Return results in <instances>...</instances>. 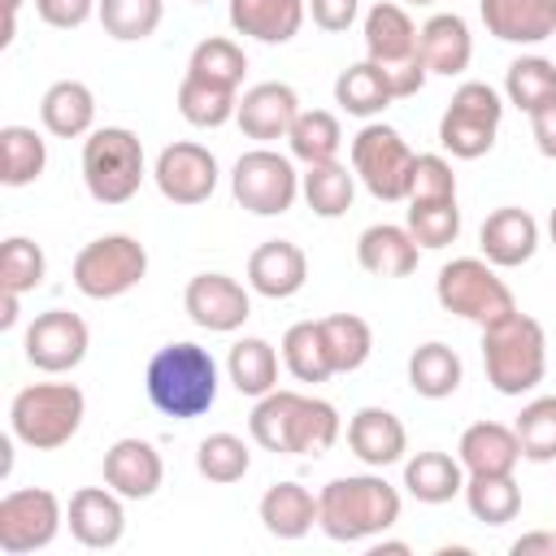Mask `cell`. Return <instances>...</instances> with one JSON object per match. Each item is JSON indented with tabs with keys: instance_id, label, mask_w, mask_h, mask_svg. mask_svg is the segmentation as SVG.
Segmentation results:
<instances>
[{
	"instance_id": "277c9868",
	"label": "cell",
	"mask_w": 556,
	"mask_h": 556,
	"mask_svg": "<svg viewBox=\"0 0 556 556\" xmlns=\"http://www.w3.org/2000/svg\"><path fill=\"white\" fill-rule=\"evenodd\" d=\"M482 369L500 395H526L547 374V334L530 313H508L482 326Z\"/></svg>"
},
{
	"instance_id": "f5cc1de1",
	"label": "cell",
	"mask_w": 556,
	"mask_h": 556,
	"mask_svg": "<svg viewBox=\"0 0 556 556\" xmlns=\"http://www.w3.org/2000/svg\"><path fill=\"white\" fill-rule=\"evenodd\" d=\"M508 552L513 556H556V530H530V534L513 539Z\"/></svg>"
},
{
	"instance_id": "db71d44e",
	"label": "cell",
	"mask_w": 556,
	"mask_h": 556,
	"mask_svg": "<svg viewBox=\"0 0 556 556\" xmlns=\"http://www.w3.org/2000/svg\"><path fill=\"white\" fill-rule=\"evenodd\" d=\"M17 291H0V330H13L17 326Z\"/></svg>"
},
{
	"instance_id": "603a6c76",
	"label": "cell",
	"mask_w": 556,
	"mask_h": 556,
	"mask_svg": "<svg viewBox=\"0 0 556 556\" xmlns=\"http://www.w3.org/2000/svg\"><path fill=\"white\" fill-rule=\"evenodd\" d=\"M348 447L356 460H365L369 469H387L395 460H404L408 452V430L391 408H361L348 421Z\"/></svg>"
},
{
	"instance_id": "681fc988",
	"label": "cell",
	"mask_w": 556,
	"mask_h": 556,
	"mask_svg": "<svg viewBox=\"0 0 556 556\" xmlns=\"http://www.w3.org/2000/svg\"><path fill=\"white\" fill-rule=\"evenodd\" d=\"M96 9H100V0H35V13H39L48 26H56V30L83 26Z\"/></svg>"
},
{
	"instance_id": "ba28073f",
	"label": "cell",
	"mask_w": 556,
	"mask_h": 556,
	"mask_svg": "<svg viewBox=\"0 0 556 556\" xmlns=\"http://www.w3.org/2000/svg\"><path fill=\"white\" fill-rule=\"evenodd\" d=\"M148 274V248L135 235H100L91 243L78 248L74 256V287L87 300H117L126 291H135Z\"/></svg>"
},
{
	"instance_id": "11a10c76",
	"label": "cell",
	"mask_w": 556,
	"mask_h": 556,
	"mask_svg": "<svg viewBox=\"0 0 556 556\" xmlns=\"http://www.w3.org/2000/svg\"><path fill=\"white\" fill-rule=\"evenodd\" d=\"M547 235H552V248H556V208H552V217H547Z\"/></svg>"
},
{
	"instance_id": "f1b7e54d",
	"label": "cell",
	"mask_w": 556,
	"mask_h": 556,
	"mask_svg": "<svg viewBox=\"0 0 556 556\" xmlns=\"http://www.w3.org/2000/svg\"><path fill=\"white\" fill-rule=\"evenodd\" d=\"M256 513H261V526L274 539H304L317 526V495L300 482H274L261 495Z\"/></svg>"
},
{
	"instance_id": "30bf717a",
	"label": "cell",
	"mask_w": 556,
	"mask_h": 556,
	"mask_svg": "<svg viewBox=\"0 0 556 556\" xmlns=\"http://www.w3.org/2000/svg\"><path fill=\"white\" fill-rule=\"evenodd\" d=\"M500 117H504V100L495 87L486 83H460L439 117V143L460 156V161H478L495 148L500 135Z\"/></svg>"
},
{
	"instance_id": "f35d334b",
	"label": "cell",
	"mask_w": 556,
	"mask_h": 556,
	"mask_svg": "<svg viewBox=\"0 0 556 556\" xmlns=\"http://www.w3.org/2000/svg\"><path fill=\"white\" fill-rule=\"evenodd\" d=\"M321 334H326V352H330L334 374L361 369L369 361V352H374V330L356 313H330V317H321Z\"/></svg>"
},
{
	"instance_id": "52a82bcc",
	"label": "cell",
	"mask_w": 556,
	"mask_h": 556,
	"mask_svg": "<svg viewBox=\"0 0 556 556\" xmlns=\"http://www.w3.org/2000/svg\"><path fill=\"white\" fill-rule=\"evenodd\" d=\"M434 300L443 304V313H456L473 326H491V321L517 313V300H513L508 282L495 274V265L486 256L447 261L434 278Z\"/></svg>"
},
{
	"instance_id": "e575fe53",
	"label": "cell",
	"mask_w": 556,
	"mask_h": 556,
	"mask_svg": "<svg viewBox=\"0 0 556 556\" xmlns=\"http://www.w3.org/2000/svg\"><path fill=\"white\" fill-rule=\"evenodd\" d=\"M48 165V143L35 126H4L0 130V182L30 187Z\"/></svg>"
},
{
	"instance_id": "6f0895ef",
	"label": "cell",
	"mask_w": 556,
	"mask_h": 556,
	"mask_svg": "<svg viewBox=\"0 0 556 556\" xmlns=\"http://www.w3.org/2000/svg\"><path fill=\"white\" fill-rule=\"evenodd\" d=\"M195 4H204V0H195Z\"/></svg>"
},
{
	"instance_id": "f6af8a7d",
	"label": "cell",
	"mask_w": 556,
	"mask_h": 556,
	"mask_svg": "<svg viewBox=\"0 0 556 556\" xmlns=\"http://www.w3.org/2000/svg\"><path fill=\"white\" fill-rule=\"evenodd\" d=\"M517 439H521V456L534 460V465H547L556 460V395H539L530 400L517 421H513Z\"/></svg>"
},
{
	"instance_id": "cb8c5ba5",
	"label": "cell",
	"mask_w": 556,
	"mask_h": 556,
	"mask_svg": "<svg viewBox=\"0 0 556 556\" xmlns=\"http://www.w3.org/2000/svg\"><path fill=\"white\" fill-rule=\"evenodd\" d=\"M356 261L365 274L374 278H408L421 261V243L408 235V226H391V222H378L369 230H361L356 239Z\"/></svg>"
},
{
	"instance_id": "d590c367",
	"label": "cell",
	"mask_w": 556,
	"mask_h": 556,
	"mask_svg": "<svg viewBox=\"0 0 556 556\" xmlns=\"http://www.w3.org/2000/svg\"><path fill=\"white\" fill-rule=\"evenodd\" d=\"M300 191L317 217H343L352 208V195H356V169H348L339 161L308 165L300 178Z\"/></svg>"
},
{
	"instance_id": "816d5d0a",
	"label": "cell",
	"mask_w": 556,
	"mask_h": 556,
	"mask_svg": "<svg viewBox=\"0 0 556 556\" xmlns=\"http://www.w3.org/2000/svg\"><path fill=\"white\" fill-rule=\"evenodd\" d=\"M530 130H534L539 152L556 161V100H547V104H539V109L530 113Z\"/></svg>"
},
{
	"instance_id": "4316f807",
	"label": "cell",
	"mask_w": 556,
	"mask_h": 556,
	"mask_svg": "<svg viewBox=\"0 0 556 556\" xmlns=\"http://www.w3.org/2000/svg\"><path fill=\"white\" fill-rule=\"evenodd\" d=\"M417 52H421V61H426L430 74H447L452 78V74L469 70V61H473V35H469V26H465L460 13H434L417 30Z\"/></svg>"
},
{
	"instance_id": "7dc6e473",
	"label": "cell",
	"mask_w": 556,
	"mask_h": 556,
	"mask_svg": "<svg viewBox=\"0 0 556 556\" xmlns=\"http://www.w3.org/2000/svg\"><path fill=\"white\" fill-rule=\"evenodd\" d=\"M408 235L421 248H447L460 235L456 200H408Z\"/></svg>"
},
{
	"instance_id": "8fae6325",
	"label": "cell",
	"mask_w": 556,
	"mask_h": 556,
	"mask_svg": "<svg viewBox=\"0 0 556 556\" xmlns=\"http://www.w3.org/2000/svg\"><path fill=\"white\" fill-rule=\"evenodd\" d=\"M230 191H235V200H239L248 213H256V217H278V213H287V208L295 204V195H300V174H295V165H291L282 152H274V148H252V152H243V156L235 161V169H230Z\"/></svg>"
},
{
	"instance_id": "b9f144b4",
	"label": "cell",
	"mask_w": 556,
	"mask_h": 556,
	"mask_svg": "<svg viewBox=\"0 0 556 556\" xmlns=\"http://www.w3.org/2000/svg\"><path fill=\"white\" fill-rule=\"evenodd\" d=\"M187 74L239 91V83H243V74H248V56H243V48H239L235 39H226V35H208V39H200V43L191 48Z\"/></svg>"
},
{
	"instance_id": "9a60e30c",
	"label": "cell",
	"mask_w": 556,
	"mask_h": 556,
	"mask_svg": "<svg viewBox=\"0 0 556 556\" xmlns=\"http://www.w3.org/2000/svg\"><path fill=\"white\" fill-rule=\"evenodd\" d=\"M182 308L200 330L230 334L252 317V295L230 274H195L182 291Z\"/></svg>"
},
{
	"instance_id": "8992f818",
	"label": "cell",
	"mask_w": 556,
	"mask_h": 556,
	"mask_svg": "<svg viewBox=\"0 0 556 556\" xmlns=\"http://www.w3.org/2000/svg\"><path fill=\"white\" fill-rule=\"evenodd\" d=\"M83 182L100 204H126L143 187V143L126 126H100L83 139Z\"/></svg>"
},
{
	"instance_id": "ab89813d",
	"label": "cell",
	"mask_w": 556,
	"mask_h": 556,
	"mask_svg": "<svg viewBox=\"0 0 556 556\" xmlns=\"http://www.w3.org/2000/svg\"><path fill=\"white\" fill-rule=\"evenodd\" d=\"M282 365L300 382H326L334 374L330 352H326L321 321H295V326H287V334H282Z\"/></svg>"
},
{
	"instance_id": "4dcf8cb0",
	"label": "cell",
	"mask_w": 556,
	"mask_h": 556,
	"mask_svg": "<svg viewBox=\"0 0 556 556\" xmlns=\"http://www.w3.org/2000/svg\"><path fill=\"white\" fill-rule=\"evenodd\" d=\"M460 378H465V369H460L456 348H447L439 339L413 348V356H408V387L421 400H447V395H456Z\"/></svg>"
},
{
	"instance_id": "6da1fadb",
	"label": "cell",
	"mask_w": 556,
	"mask_h": 556,
	"mask_svg": "<svg viewBox=\"0 0 556 556\" xmlns=\"http://www.w3.org/2000/svg\"><path fill=\"white\" fill-rule=\"evenodd\" d=\"M252 443L282 456H321L339 439V413L330 400L300 395V391H269L256 400L248 417Z\"/></svg>"
},
{
	"instance_id": "2e32d148",
	"label": "cell",
	"mask_w": 556,
	"mask_h": 556,
	"mask_svg": "<svg viewBox=\"0 0 556 556\" xmlns=\"http://www.w3.org/2000/svg\"><path fill=\"white\" fill-rule=\"evenodd\" d=\"M295 117H300V96H295L291 83H256V87H248L239 96V113H235L239 130L248 139H261V143L287 139Z\"/></svg>"
},
{
	"instance_id": "c3c4849f",
	"label": "cell",
	"mask_w": 556,
	"mask_h": 556,
	"mask_svg": "<svg viewBox=\"0 0 556 556\" xmlns=\"http://www.w3.org/2000/svg\"><path fill=\"white\" fill-rule=\"evenodd\" d=\"M408 200H456V174H452V165L443 156H434V152L417 156Z\"/></svg>"
},
{
	"instance_id": "bcb514c9",
	"label": "cell",
	"mask_w": 556,
	"mask_h": 556,
	"mask_svg": "<svg viewBox=\"0 0 556 556\" xmlns=\"http://www.w3.org/2000/svg\"><path fill=\"white\" fill-rule=\"evenodd\" d=\"M43 274H48L43 248L35 239H26V235H9L4 248H0V291L26 295V291H35L43 282Z\"/></svg>"
},
{
	"instance_id": "ffe728a7",
	"label": "cell",
	"mask_w": 556,
	"mask_h": 556,
	"mask_svg": "<svg viewBox=\"0 0 556 556\" xmlns=\"http://www.w3.org/2000/svg\"><path fill=\"white\" fill-rule=\"evenodd\" d=\"M308 278V256L291 239H265L248 256V287L265 300H287L304 287Z\"/></svg>"
},
{
	"instance_id": "74e56055",
	"label": "cell",
	"mask_w": 556,
	"mask_h": 556,
	"mask_svg": "<svg viewBox=\"0 0 556 556\" xmlns=\"http://www.w3.org/2000/svg\"><path fill=\"white\" fill-rule=\"evenodd\" d=\"M287 143H291V156H295V161L321 165V161H334V156H339L343 126H339V117L326 113V109H300V117H295Z\"/></svg>"
},
{
	"instance_id": "4fadbf2b",
	"label": "cell",
	"mask_w": 556,
	"mask_h": 556,
	"mask_svg": "<svg viewBox=\"0 0 556 556\" xmlns=\"http://www.w3.org/2000/svg\"><path fill=\"white\" fill-rule=\"evenodd\" d=\"M26 361L43 374H70L83 365L87 348H91V330L78 313L70 308H48L26 326Z\"/></svg>"
},
{
	"instance_id": "ac0fdd59",
	"label": "cell",
	"mask_w": 556,
	"mask_h": 556,
	"mask_svg": "<svg viewBox=\"0 0 556 556\" xmlns=\"http://www.w3.org/2000/svg\"><path fill=\"white\" fill-rule=\"evenodd\" d=\"M104 482L122 500H152L165 482V460L148 439H117L104 452Z\"/></svg>"
},
{
	"instance_id": "ee69618b",
	"label": "cell",
	"mask_w": 556,
	"mask_h": 556,
	"mask_svg": "<svg viewBox=\"0 0 556 556\" xmlns=\"http://www.w3.org/2000/svg\"><path fill=\"white\" fill-rule=\"evenodd\" d=\"M248 465H252V452H248V443H243L239 434H230V430H217V434L200 439V447H195V469H200V478H208V482L230 486V482H239V478L248 473Z\"/></svg>"
},
{
	"instance_id": "7c38bea8",
	"label": "cell",
	"mask_w": 556,
	"mask_h": 556,
	"mask_svg": "<svg viewBox=\"0 0 556 556\" xmlns=\"http://www.w3.org/2000/svg\"><path fill=\"white\" fill-rule=\"evenodd\" d=\"M61 530V500L48 486H22L0 500V552L30 556Z\"/></svg>"
},
{
	"instance_id": "836d02e7",
	"label": "cell",
	"mask_w": 556,
	"mask_h": 556,
	"mask_svg": "<svg viewBox=\"0 0 556 556\" xmlns=\"http://www.w3.org/2000/svg\"><path fill=\"white\" fill-rule=\"evenodd\" d=\"M226 374H230L239 395H256V400L269 395L278 387V352H274V343H265L256 334L239 339L230 348V356H226Z\"/></svg>"
},
{
	"instance_id": "9c48e42d",
	"label": "cell",
	"mask_w": 556,
	"mask_h": 556,
	"mask_svg": "<svg viewBox=\"0 0 556 556\" xmlns=\"http://www.w3.org/2000/svg\"><path fill=\"white\" fill-rule=\"evenodd\" d=\"M413 165H417V152L404 143V135L395 126H382V122H369L356 130L352 139V169L356 178L365 182V191L374 200H408V187H413Z\"/></svg>"
},
{
	"instance_id": "1f68e13d",
	"label": "cell",
	"mask_w": 556,
	"mask_h": 556,
	"mask_svg": "<svg viewBox=\"0 0 556 556\" xmlns=\"http://www.w3.org/2000/svg\"><path fill=\"white\" fill-rule=\"evenodd\" d=\"M334 100H339V109L352 113V117H378V113L395 100V91H391V83H387V70L365 56V61L348 65V70L334 78Z\"/></svg>"
},
{
	"instance_id": "7bdbcfd3",
	"label": "cell",
	"mask_w": 556,
	"mask_h": 556,
	"mask_svg": "<svg viewBox=\"0 0 556 556\" xmlns=\"http://www.w3.org/2000/svg\"><path fill=\"white\" fill-rule=\"evenodd\" d=\"M504 96L521 113H534L539 104L556 100V61L547 56H517L504 74Z\"/></svg>"
},
{
	"instance_id": "8d00e7d4",
	"label": "cell",
	"mask_w": 556,
	"mask_h": 556,
	"mask_svg": "<svg viewBox=\"0 0 556 556\" xmlns=\"http://www.w3.org/2000/svg\"><path fill=\"white\" fill-rule=\"evenodd\" d=\"M465 504L486 526H508L521 513V486L513 473H469L465 478Z\"/></svg>"
},
{
	"instance_id": "484cf974",
	"label": "cell",
	"mask_w": 556,
	"mask_h": 556,
	"mask_svg": "<svg viewBox=\"0 0 556 556\" xmlns=\"http://www.w3.org/2000/svg\"><path fill=\"white\" fill-rule=\"evenodd\" d=\"M456 456H460L465 473H513L521 460V439L504 421H473V426H465Z\"/></svg>"
},
{
	"instance_id": "44dd1931",
	"label": "cell",
	"mask_w": 556,
	"mask_h": 556,
	"mask_svg": "<svg viewBox=\"0 0 556 556\" xmlns=\"http://www.w3.org/2000/svg\"><path fill=\"white\" fill-rule=\"evenodd\" d=\"M478 13L500 43L556 39V0H478Z\"/></svg>"
},
{
	"instance_id": "83f0119b",
	"label": "cell",
	"mask_w": 556,
	"mask_h": 556,
	"mask_svg": "<svg viewBox=\"0 0 556 556\" xmlns=\"http://www.w3.org/2000/svg\"><path fill=\"white\" fill-rule=\"evenodd\" d=\"M39 122L48 135L56 139H78V135H91V122H96V96L87 83L78 78H61L43 91L39 100Z\"/></svg>"
},
{
	"instance_id": "f907efd6",
	"label": "cell",
	"mask_w": 556,
	"mask_h": 556,
	"mask_svg": "<svg viewBox=\"0 0 556 556\" xmlns=\"http://www.w3.org/2000/svg\"><path fill=\"white\" fill-rule=\"evenodd\" d=\"M304 4H308L313 26H321V30H330V35L348 30V26L356 22V13H361V0H304Z\"/></svg>"
},
{
	"instance_id": "3957f363",
	"label": "cell",
	"mask_w": 556,
	"mask_h": 556,
	"mask_svg": "<svg viewBox=\"0 0 556 556\" xmlns=\"http://www.w3.org/2000/svg\"><path fill=\"white\" fill-rule=\"evenodd\" d=\"M400 521V491L378 473L330 478L317 491V526L334 543H361Z\"/></svg>"
},
{
	"instance_id": "9f6ffc18",
	"label": "cell",
	"mask_w": 556,
	"mask_h": 556,
	"mask_svg": "<svg viewBox=\"0 0 556 556\" xmlns=\"http://www.w3.org/2000/svg\"><path fill=\"white\" fill-rule=\"evenodd\" d=\"M408 4H434V0H408Z\"/></svg>"
},
{
	"instance_id": "e0dca14e",
	"label": "cell",
	"mask_w": 556,
	"mask_h": 556,
	"mask_svg": "<svg viewBox=\"0 0 556 556\" xmlns=\"http://www.w3.org/2000/svg\"><path fill=\"white\" fill-rule=\"evenodd\" d=\"M70 534L83 543V547H117L122 534H126V508H122V495L104 482V486H83L70 495Z\"/></svg>"
},
{
	"instance_id": "7402d4cb",
	"label": "cell",
	"mask_w": 556,
	"mask_h": 556,
	"mask_svg": "<svg viewBox=\"0 0 556 556\" xmlns=\"http://www.w3.org/2000/svg\"><path fill=\"white\" fill-rule=\"evenodd\" d=\"M365 52L382 70H395V65H408V61L421 56L417 52V26H413V17H408L404 4L378 0L365 13Z\"/></svg>"
},
{
	"instance_id": "7a4b0ae2",
	"label": "cell",
	"mask_w": 556,
	"mask_h": 556,
	"mask_svg": "<svg viewBox=\"0 0 556 556\" xmlns=\"http://www.w3.org/2000/svg\"><path fill=\"white\" fill-rule=\"evenodd\" d=\"M143 391H148L152 408L174 421L204 417L217 404V361L200 343H187V339L165 343L148 361Z\"/></svg>"
},
{
	"instance_id": "d4e9b609",
	"label": "cell",
	"mask_w": 556,
	"mask_h": 556,
	"mask_svg": "<svg viewBox=\"0 0 556 556\" xmlns=\"http://www.w3.org/2000/svg\"><path fill=\"white\" fill-rule=\"evenodd\" d=\"M304 17V0H230V26L256 43H291Z\"/></svg>"
},
{
	"instance_id": "d6986e66",
	"label": "cell",
	"mask_w": 556,
	"mask_h": 556,
	"mask_svg": "<svg viewBox=\"0 0 556 556\" xmlns=\"http://www.w3.org/2000/svg\"><path fill=\"white\" fill-rule=\"evenodd\" d=\"M478 243H482V256L495 269H517L539 252V222L526 208L504 204V208L486 213V222L478 230Z\"/></svg>"
},
{
	"instance_id": "f546056e",
	"label": "cell",
	"mask_w": 556,
	"mask_h": 556,
	"mask_svg": "<svg viewBox=\"0 0 556 556\" xmlns=\"http://www.w3.org/2000/svg\"><path fill=\"white\" fill-rule=\"evenodd\" d=\"M404 486L421 504H447V500L465 495V465H460V456H447L434 447L417 452L413 460H404Z\"/></svg>"
},
{
	"instance_id": "60d3db41",
	"label": "cell",
	"mask_w": 556,
	"mask_h": 556,
	"mask_svg": "<svg viewBox=\"0 0 556 556\" xmlns=\"http://www.w3.org/2000/svg\"><path fill=\"white\" fill-rule=\"evenodd\" d=\"M96 17H100V26H104L109 39L139 43V39L156 35V26L165 17V0H100Z\"/></svg>"
},
{
	"instance_id": "5b68a950",
	"label": "cell",
	"mask_w": 556,
	"mask_h": 556,
	"mask_svg": "<svg viewBox=\"0 0 556 556\" xmlns=\"http://www.w3.org/2000/svg\"><path fill=\"white\" fill-rule=\"evenodd\" d=\"M83 413H87V400L74 382H35L13 395L9 430L17 443L35 452H56L78 434Z\"/></svg>"
},
{
	"instance_id": "d6a6232c",
	"label": "cell",
	"mask_w": 556,
	"mask_h": 556,
	"mask_svg": "<svg viewBox=\"0 0 556 556\" xmlns=\"http://www.w3.org/2000/svg\"><path fill=\"white\" fill-rule=\"evenodd\" d=\"M178 113H182V122H191L200 130H217V126H226L239 113V91L204 83L195 74H182V83H178Z\"/></svg>"
},
{
	"instance_id": "5bb4252c",
	"label": "cell",
	"mask_w": 556,
	"mask_h": 556,
	"mask_svg": "<svg viewBox=\"0 0 556 556\" xmlns=\"http://www.w3.org/2000/svg\"><path fill=\"white\" fill-rule=\"evenodd\" d=\"M156 191L174 204H204L217 191V156L204 143L178 139L169 148H161L156 165H152Z\"/></svg>"
}]
</instances>
